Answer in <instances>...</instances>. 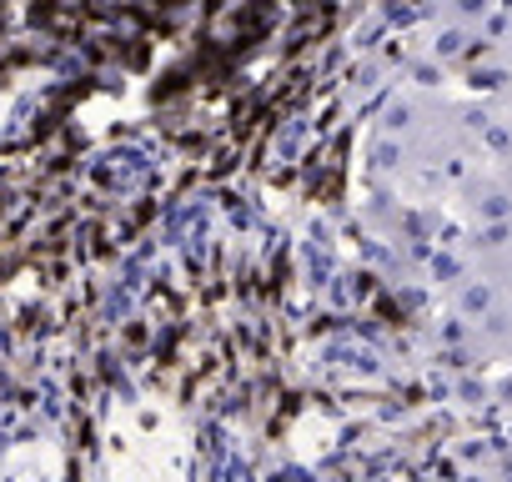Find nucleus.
<instances>
[{
  "label": "nucleus",
  "instance_id": "f257e3e1",
  "mask_svg": "<svg viewBox=\"0 0 512 482\" xmlns=\"http://www.w3.org/2000/svg\"><path fill=\"white\" fill-rule=\"evenodd\" d=\"M382 126H387V131H407V126H412V106H407V101H392V111L382 116Z\"/></svg>",
  "mask_w": 512,
  "mask_h": 482
},
{
  "label": "nucleus",
  "instance_id": "f03ea898",
  "mask_svg": "<svg viewBox=\"0 0 512 482\" xmlns=\"http://www.w3.org/2000/svg\"><path fill=\"white\" fill-rule=\"evenodd\" d=\"M487 11V0H457V16H467V21H477Z\"/></svg>",
  "mask_w": 512,
  "mask_h": 482
},
{
  "label": "nucleus",
  "instance_id": "7ed1b4c3",
  "mask_svg": "<svg viewBox=\"0 0 512 482\" xmlns=\"http://www.w3.org/2000/svg\"><path fill=\"white\" fill-rule=\"evenodd\" d=\"M457 51H462V36H457V31H447V36H442V46H437V56H457Z\"/></svg>",
  "mask_w": 512,
  "mask_h": 482
}]
</instances>
